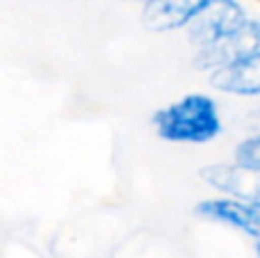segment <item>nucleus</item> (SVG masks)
<instances>
[{"mask_svg":"<svg viewBox=\"0 0 260 258\" xmlns=\"http://www.w3.org/2000/svg\"><path fill=\"white\" fill-rule=\"evenodd\" d=\"M199 176L215 195L233 197L247 204H260V174L233 160L206 165Z\"/></svg>","mask_w":260,"mask_h":258,"instance_id":"obj_6","label":"nucleus"},{"mask_svg":"<svg viewBox=\"0 0 260 258\" xmlns=\"http://www.w3.org/2000/svg\"><path fill=\"white\" fill-rule=\"evenodd\" d=\"M194 215L199 219H203V222L242 233L253 245L260 242V213L256 204H247V201L233 199V197L215 195L199 201L194 206Z\"/></svg>","mask_w":260,"mask_h":258,"instance_id":"obj_3","label":"nucleus"},{"mask_svg":"<svg viewBox=\"0 0 260 258\" xmlns=\"http://www.w3.org/2000/svg\"><path fill=\"white\" fill-rule=\"evenodd\" d=\"M208 0H146L142 23L153 32L187 30Z\"/></svg>","mask_w":260,"mask_h":258,"instance_id":"obj_7","label":"nucleus"},{"mask_svg":"<svg viewBox=\"0 0 260 258\" xmlns=\"http://www.w3.org/2000/svg\"><path fill=\"white\" fill-rule=\"evenodd\" d=\"M260 50V16H249V21L235 32L233 37L219 41L212 46H203V48H194L192 64L206 73H212L217 69L231 64L233 59L244 57L249 53Z\"/></svg>","mask_w":260,"mask_h":258,"instance_id":"obj_4","label":"nucleus"},{"mask_svg":"<svg viewBox=\"0 0 260 258\" xmlns=\"http://www.w3.org/2000/svg\"><path fill=\"white\" fill-rule=\"evenodd\" d=\"M157 137L171 144H210L226 131L221 105L208 91H189L153 114Z\"/></svg>","mask_w":260,"mask_h":258,"instance_id":"obj_1","label":"nucleus"},{"mask_svg":"<svg viewBox=\"0 0 260 258\" xmlns=\"http://www.w3.org/2000/svg\"><path fill=\"white\" fill-rule=\"evenodd\" d=\"M253 254H256V258H260V242L253 245Z\"/></svg>","mask_w":260,"mask_h":258,"instance_id":"obj_9","label":"nucleus"},{"mask_svg":"<svg viewBox=\"0 0 260 258\" xmlns=\"http://www.w3.org/2000/svg\"><path fill=\"white\" fill-rule=\"evenodd\" d=\"M249 16L251 12L242 0H208V5L185 30L187 41L194 48L219 44L233 37L249 21Z\"/></svg>","mask_w":260,"mask_h":258,"instance_id":"obj_2","label":"nucleus"},{"mask_svg":"<svg viewBox=\"0 0 260 258\" xmlns=\"http://www.w3.org/2000/svg\"><path fill=\"white\" fill-rule=\"evenodd\" d=\"M231 160L260 174V131H251L235 142Z\"/></svg>","mask_w":260,"mask_h":258,"instance_id":"obj_8","label":"nucleus"},{"mask_svg":"<svg viewBox=\"0 0 260 258\" xmlns=\"http://www.w3.org/2000/svg\"><path fill=\"white\" fill-rule=\"evenodd\" d=\"M208 85L212 91L238 101H260V50L208 73Z\"/></svg>","mask_w":260,"mask_h":258,"instance_id":"obj_5","label":"nucleus"},{"mask_svg":"<svg viewBox=\"0 0 260 258\" xmlns=\"http://www.w3.org/2000/svg\"><path fill=\"white\" fill-rule=\"evenodd\" d=\"M139 3H146V0H139Z\"/></svg>","mask_w":260,"mask_h":258,"instance_id":"obj_11","label":"nucleus"},{"mask_svg":"<svg viewBox=\"0 0 260 258\" xmlns=\"http://www.w3.org/2000/svg\"><path fill=\"white\" fill-rule=\"evenodd\" d=\"M256 208H258V213H260V204H256Z\"/></svg>","mask_w":260,"mask_h":258,"instance_id":"obj_10","label":"nucleus"}]
</instances>
